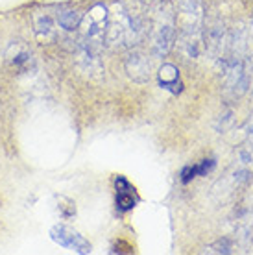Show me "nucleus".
<instances>
[{
    "label": "nucleus",
    "instance_id": "1",
    "mask_svg": "<svg viewBox=\"0 0 253 255\" xmlns=\"http://www.w3.org/2000/svg\"><path fill=\"white\" fill-rule=\"evenodd\" d=\"M176 26L179 30V48L187 58H200L203 52V2L202 0H177Z\"/></svg>",
    "mask_w": 253,
    "mask_h": 255
},
{
    "label": "nucleus",
    "instance_id": "2",
    "mask_svg": "<svg viewBox=\"0 0 253 255\" xmlns=\"http://www.w3.org/2000/svg\"><path fill=\"white\" fill-rule=\"evenodd\" d=\"M144 19L150 20V48L153 56L163 58L172 48L176 39V15L165 0H146Z\"/></svg>",
    "mask_w": 253,
    "mask_h": 255
},
{
    "label": "nucleus",
    "instance_id": "3",
    "mask_svg": "<svg viewBox=\"0 0 253 255\" xmlns=\"http://www.w3.org/2000/svg\"><path fill=\"white\" fill-rule=\"evenodd\" d=\"M108 7L109 17L104 43L109 46H129L137 43L144 33V19L139 15H133L119 2Z\"/></svg>",
    "mask_w": 253,
    "mask_h": 255
},
{
    "label": "nucleus",
    "instance_id": "4",
    "mask_svg": "<svg viewBox=\"0 0 253 255\" xmlns=\"http://www.w3.org/2000/svg\"><path fill=\"white\" fill-rule=\"evenodd\" d=\"M109 7L104 4H95L85 15L82 17L80 28H82L83 39H87L96 45H104L106 28H108Z\"/></svg>",
    "mask_w": 253,
    "mask_h": 255
},
{
    "label": "nucleus",
    "instance_id": "5",
    "mask_svg": "<svg viewBox=\"0 0 253 255\" xmlns=\"http://www.w3.org/2000/svg\"><path fill=\"white\" fill-rule=\"evenodd\" d=\"M228 30H226V24L218 19L209 20L207 24L203 22V30H202V37H203V50L209 54L211 58L218 59L226 50V45H228Z\"/></svg>",
    "mask_w": 253,
    "mask_h": 255
},
{
    "label": "nucleus",
    "instance_id": "6",
    "mask_svg": "<svg viewBox=\"0 0 253 255\" xmlns=\"http://www.w3.org/2000/svg\"><path fill=\"white\" fill-rule=\"evenodd\" d=\"M4 59H6L7 69L11 70L13 74L32 72L33 67H35L32 50H30L24 43H20V41H13L11 45L7 46L6 54H4Z\"/></svg>",
    "mask_w": 253,
    "mask_h": 255
},
{
    "label": "nucleus",
    "instance_id": "7",
    "mask_svg": "<svg viewBox=\"0 0 253 255\" xmlns=\"http://www.w3.org/2000/svg\"><path fill=\"white\" fill-rule=\"evenodd\" d=\"M50 237L54 243H57L59 246H63L67 250H72L76 254H83V255L91 254V244L78 231H74L69 226H61V224L54 226L50 230Z\"/></svg>",
    "mask_w": 253,
    "mask_h": 255
},
{
    "label": "nucleus",
    "instance_id": "8",
    "mask_svg": "<svg viewBox=\"0 0 253 255\" xmlns=\"http://www.w3.org/2000/svg\"><path fill=\"white\" fill-rule=\"evenodd\" d=\"M126 72L133 82L144 83L150 80V61L142 52L133 50L127 54L126 58Z\"/></svg>",
    "mask_w": 253,
    "mask_h": 255
},
{
    "label": "nucleus",
    "instance_id": "9",
    "mask_svg": "<svg viewBox=\"0 0 253 255\" xmlns=\"http://www.w3.org/2000/svg\"><path fill=\"white\" fill-rule=\"evenodd\" d=\"M33 32L41 45H50L57 37L56 20L48 13H33Z\"/></svg>",
    "mask_w": 253,
    "mask_h": 255
},
{
    "label": "nucleus",
    "instance_id": "10",
    "mask_svg": "<svg viewBox=\"0 0 253 255\" xmlns=\"http://www.w3.org/2000/svg\"><path fill=\"white\" fill-rule=\"evenodd\" d=\"M159 83L161 87L172 91V93H179L181 91V82H179V70L174 65L166 63L159 69Z\"/></svg>",
    "mask_w": 253,
    "mask_h": 255
},
{
    "label": "nucleus",
    "instance_id": "11",
    "mask_svg": "<svg viewBox=\"0 0 253 255\" xmlns=\"http://www.w3.org/2000/svg\"><path fill=\"white\" fill-rule=\"evenodd\" d=\"M237 161H239V166L246 168L248 172L253 174V133L246 135V140L239 146V150H237Z\"/></svg>",
    "mask_w": 253,
    "mask_h": 255
},
{
    "label": "nucleus",
    "instance_id": "12",
    "mask_svg": "<svg viewBox=\"0 0 253 255\" xmlns=\"http://www.w3.org/2000/svg\"><path fill=\"white\" fill-rule=\"evenodd\" d=\"M82 13L76 11V9H65V11H61L59 15H57V24L61 26L63 30H76L78 26H80V22H82Z\"/></svg>",
    "mask_w": 253,
    "mask_h": 255
},
{
    "label": "nucleus",
    "instance_id": "13",
    "mask_svg": "<svg viewBox=\"0 0 253 255\" xmlns=\"http://www.w3.org/2000/svg\"><path fill=\"white\" fill-rule=\"evenodd\" d=\"M233 248H235L233 241L228 239V237H224L220 241H216L215 244L207 246V248H205V254H233Z\"/></svg>",
    "mask_w": 253,
    "mask_h": 255
},
{
    "label": "nucleus",
    "instance_id": "14",
    "mask_svg": "<svg viewBox=\"0 0 253 255\" xmlns=\"http://www.w3.org/2000/svg\"><path fill=\"white\" fill-rule=\"evenodd\" d=\"M57 211L63 218H72L76 215V204L67 196H57Z\"/></svg>",
    "mask_w": 253,
    "mask_h": 255
},
{
    "label": "nucleus",
    "instance_id": "15",
    "mask_svg": "<svg viewBox=\"0 0 253 255\" xmlns=\"http://www.w3.org/2000/svg\"><path fill=\"white\" fill-rule=\"evenodd\" d=\"M131 191V189H129ZM129 191H119V196H117V207L121 211H129L133 209L135 205V198Z\"/></svg>",
    "mask_w": 253,
    "mask_h": 255
},
{
    "label": "nucleus",
    "instance_id": "16",
    "mask_svg": "<svg viewBox=\"0 0 253 255\" xmlns=\"http://www.w3.org/2000/svg\"><path fill=\"white\" fill-rule=\"evenodd\" d=\"M213 168H215V159H205V161H202L200 165L194 166V172L200 174V176H205V174L211 172Z\"/></svg>",
    "mask_w": 253,
    "mask_h": 255
},
{
    "label": "nucleus",
    "instance_id": "17",
    "mask_svg": "<svg viewBox=\"0 0 253 255\" xmlns=\"http://www.w3.org/2000/svg\"><path fill=\"white\" fill-rule=\"evenodd\" d=\"M233 115H235L233 109H228V111H226L224 115H220V126H216L220 133L224 131V129H226V128L229 126V124H231V122H233Z\"/></svg>",
    "mask_w": 253,
    "mask_h": 255
},
{
    "label": "nucleus",
    "instance_id": "18",
    "mask_svg": "<svg viewBox=\"0 0 253 255\" xmlns=\"http://www.w3.org/2000/svg\"><path fill=\"white\" fill-rule=\"evenodd\" d=\"M194 176H196V172H194V166H187V168H183V172H181V181H183V183H189Z\"/></svg>",
    "mask_w": 253,
    "mask_h": 255
}]
</instances>
